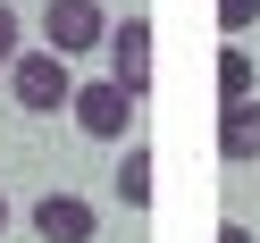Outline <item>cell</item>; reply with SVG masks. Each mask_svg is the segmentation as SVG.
<instances>
[{
  "mask_svg": "<svg viewBox=\"0 0 260 243\" xmlns=\"http://www.w3.org/2000/svg\"><path fill=\"white\" fill-rule=\"evenodd\" d=\"M9 92H17V109H34V118H51V109H68V92H76V59H59L51 42L42 51H17L9 59Z\"/></svg>",
  "mask_w": 260,
  "mask_h": 243,
  "instance_id": "cell-1",
  "label": "cell"
},
{
  "mask_svg": "<svg viewBox=\"0 0 260 243\" xmlns=\"http://www.w3.org/2000/svg\"><path fill=\"white\" fill-rule=\"evenodd\" d=\"M135 109H143V101L118 84V76H92V84H76V92H68V118L84 126L92 143H118L126 126H135Z\"/></svg>",
  "mask_w": 260,
  "mask_h": 243,
  "instance_id": "cell-2",
  "label": "cell"
},
{
  "mask_svg": "<svg viewBox=\"0 0 260 243\" xmlns=\"http://www.w3.org/2000/svg\"><path fill=\"white\" fill-rule=\"evenodd\" d=\"M101 34H109V9H101V0H51V9H42V42H51L59 59L101 51Z\"/></svg>",
  "mask_w": 260,
  "mask_h": 243,
  "instance_id": "cell-3",
  "label": "cell"
},
{
  "mask_svg": "<svg viewBox=\"0 0 260 243\" xmlns=\"http://www.w3.org/2000/svg\"><path fill=\"white\" fill-rule=\"evenodd\" d=\"M101 51H109V76L143 101V92H151V17H118L101 34Z\"/></svg>",
  "mask_w": 260,
  "mask_h": 243,
  "instance_id": "cell-4",
  "label": "cell"
},
{
  "mask_svg": "<svg viewBox=\"0 0 260 243\" xmlns=\"http://www.w3.org/2000/svg\"><path fill=\"white\" fill-rule=\"evenodd\" d=\"M34 235L42 243H92L101 235V210H92L84 193H42L34 201Z\"/></svg>",
  "mask_w": 260,
  "mask_h": 243,
  "instance_id": "cell-5",
  "label": "cell"
},
{
  "mask_svg": "<svg viewBox=\"0 0 260 243\" xmlns=\"http://www.w3.org/2000/svg\"><path fill=\"white\" fill-rule=\"evenodd\" d=\"M218 159H260V92H235V101L218 109Z\"/></svg>",
  "mask_w": 260,
  "mask_h": 243,
  "instance_id": "cell-6",
  "label": "cell"
},
{
  "mask_svg": "<svg viewBox=\"0 0 260 243\" xmlns=\"http://www.w3.org/2000/svg\"><path fill=\"white\" fill-rule=\"evenodd\" d=\"M118 201H126V210H151V143H126V159H118Z\"/></svg>",
  "mask_w": 260,
  "mask_h": 243,
  "instance_id": "cell-7",
  "label": "cell"
},
{
  "mask_svg": "<svg viewBox=\"0 0 260 243\" xmlns=\"http://www.w3.org/2000/svg\"><path fill=\"white\" fill-rule=\"evenodd\" d=\"M218 92H226V101L252 92V59H243V51H218Z\"/></svg>",
  "mask_w": 260,
  "mask_h": 243,
  "instance_id": "cell-8",
  "label": "cell"
},
{
  "mask_svg": "<svg viewBox=\"0 0 260 243\" xmlns=\"http://www.w3.org/2000/svg\"><path fill=\"white\" fill-rule=\"evenodd\" d=\"M252 17H260V0H218V34H243Z\"/></svg>",
  "mask_w": 260,
  "mask_h": 243,
  "instance_id": "cell-9",
  "label": "cell"
},
{
  "mask_svg": "<svg viewBox=\"0 0 260 243\" xmlns=\"http://www.w3.org/2000/svg\"><path fill=\"white\" fill-rule=\"evenodd\" d=\"M17 34H25V25H17V9H9V0H0V67H9V59H17Z\"/></svg>",
  "mask_w": 260,
  "mask_h": 243,
  "instance_id": "cell-10",
  "label": "cell"
},
{
  "mask_svg": "<svg viewBox=\"0 0 260 243\" xmlns=\"http://www.w3.org/2000/svg\"><path fill=\"white\" fill-rule=\"evenodd\" d=\"M218 243H260V235H252V226H235V218H226V226H218Z\"/></svg>",
  "mask_w": 260,
  "mask_h": 243,
  "instance_id": "cell-11",
  "label": "cell"
},
{
  "mask_svg": "<svg viewBox=\"0 0 260 243\" xmlns=\"http://www.w3.org/2000/svg\"><path fill=\"white\" fill-rule=\"evenodd\" d=\"M0 226H9V193H0Z\"/></svg>",
  "mask_w": 260,
  "mask_h": 243,
  "instance_id": "cell-12",
  "label": "cell"
}]
</instances>
